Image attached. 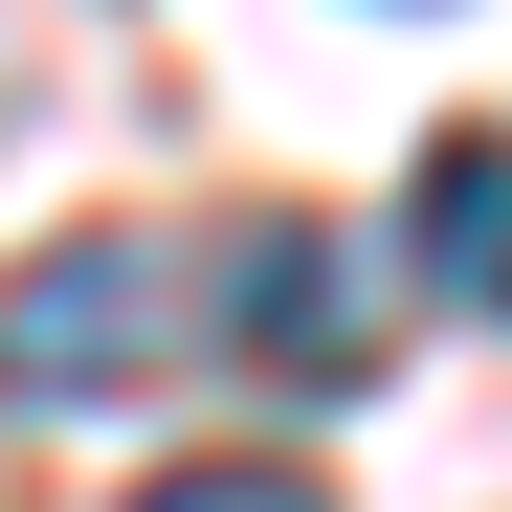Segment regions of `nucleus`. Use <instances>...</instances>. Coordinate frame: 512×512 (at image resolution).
<instances>
[{"label":"nucleus","mask_w":512,"mask_h":512,"mask_svg":"<svg viewBox=\"0 0 512 512\" xmlns=\"http://www.w3.org/2000/svg\"><path fill=\"white\" fill-rule=\"evenodd\" d=\"M179 334H201L179 245H156V223H67V245L0 268V401H23V423H67V401H156Z\"/></svg>","instance_id":"obj_1"},{"label":"nucleus","mask_w":512,"mask_h":512,"mask_svg":"<svg viewBox=\"0 0 512 512\" xmlns=\"http://www.w3.org/2000/svg\"><path fill=\"white\" fill-rule=\"evenodd\" d=\"M201 334H223L268 401H357V379H379V245H334V223H223Z\"/></svg>","instance_id":"obj_2"},{"label":"nucleus","mask_w":512,"mask_h":512,"mask_svg":"<svg viewBox=\"0 0 512 512\" xmlns=\"http://www.w3.org/2000/svg\"><path fill=\"white\" fill-rule=\"evenodd\" d=\"M401 268L446 290V312L512 334V134H490V112H468V134H423V179H401Z\"/></svg>","instance_id":"obj_3"},{"label":"nucleus","mask_w":512,"mask_h":512,"mask_svg":"<svg viewBox=\"0 0 512 512\" xmlns=\"http://www.w3.org/2000/svg\"><path fill=\"white\" fill-rule=\"evenodd\" d=\"M134 512H334V490H312V468H268V446H201V468H156Z\"/></svg>","instance_id":"obj_4"},{"label":"nucleus","mask_w":512,"mask_h":512,"mask_svg":"<svg viewBox=\"0 0 512 512\" xmlns=\"http://www.w3.org/2000/svg\"><path fill=\"white\" fill-rule=\"evenodd\" d=\"M0 134H23V67H0Z\"/></svg>","instance_id":"obj_5"}]
</instances>
